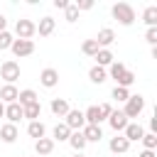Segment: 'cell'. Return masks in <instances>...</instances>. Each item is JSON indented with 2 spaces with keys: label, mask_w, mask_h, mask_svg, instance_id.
<instances>
[{
  "label": "cell",
  "mask_w": 157,
  "mask_h": 157,
  "mask_svg": "<svg viewBox=\"0 0 157 157\" xmlns=\"http://www.w3.org/2000/svg\"><path fill=\"white\" fill-rule=\"evenodd\" d=\"M37 34V25L32 20H17L15 22V37L17 39H32Z\"/></svg>",
  "instance_id": "277c9868"
},
{
  "label": "cell",
  "mask_w": 157,
  "mask_h": 157,
  "mask_svg": "<svg viewBox=\"0 0 157 157\" xmlns=\"http://www.w3.org/2000/svg\"><path fill=\"white\" fill-rule=\"evenodd\" d=\"M17 93H20V91H17L15 83H5V86L0 88V101H2L5 105H7V103H15V101H17Z\"/></svg>",
  "instance_id": "2e32d148"
},
{
  "label": "cell",
  "mask_w": 157,
  "mask_h": 157,
  "mask_svg": "<svg viewBox=\"0 0 157 157\" xmlns=\"http://www.w3.org/2000/svg\"><path fill=\"white\" fill-rule=\"evenodd\" d=\"M145 110V98L137 93V96H132L130 93V98L125 101V108H123V113H125V118L130 120V118H137L140 113Z\"/></svg>",
  "instance_id": "7a4b0ae2"
},
{
  "label": "cell",
  "mask_w": 157,
  "mask_h": 157,
  "mask_svg": "<svg viewBox=\"0 0 157 157\" xmlns=\"http://www.w3.org/2000/svg\"><path fill=\"white\" fill-rule=\"evenodd\" d=\"M98 49H101V47L96 44V39H86V42L81 44V52H83L86 56H96V54H98Z\"/></svg>",
  "instance_id": "f1b7e54d"
},
{
  "label": "cell",
  "mask_w": 157,
  "mask_h": 157,
  "mask_svg": "<svg viewBox=\"0 0 157 157\" xmlns=\"http://www.w3.org/2000/svg\"><path fill=\"white\" fill-rule=\"evenodd\" d=\"M125 71H128V66H125L123 61H113V64L108 66V76H110V78H115V83L120 81V76H123Z\"/></svg>",
  "instance_id": "83f0119b"
},
{
  "label": "cell",
  "mask_w": 157,
  "mask_h": 157,
  "mask_svg": "<svg viewBox=\"0 0 157 157\" xmlns=\"http://www.w3.org/2000/svg\"><path fill=\"white\" fill-rule=\"evenodd\" d=\"M34 152H37L39 157L52 155V152H54V140H52V137H39V140H34Z\"/></svg>",
  "instance_id": "4fadbf2b"
},
{
  "label": "cell",
  "mask_w": 157,
  "mask_h": 157,
  "mask_svg": "<svg viewBox=\"0 0 157 157\" xmlns=\"http://www.w3.org/2000/svg\"><path fill=\"white\" fill-rule=\"evenodd\" d=\"M142 135H145V130H142V125H140V123H128V128L123 130V137H125L128 142L142 140Z\"/></svg>",
  "instance_id": "7c38bea8"
},
{
  "label": "cell",
  "mask_w": 157,
  "mask_h": 157,
  "mask_svg": "<svg viewBox=\"0 0 157 157\" xmlns=\"http://www.w3.org/2000/svg\"><path fill=\"white\" fill-rule=\"evenodd\" d=\"M0 118H5V103L0 101Z\"/></svg>",
  "instance_id": "b9f144b4"
},
{
  "label": "cell",
  "mask_w": 157,
  "mask_h": 157,
  "mask_svg": "<svg viewBox=\"0 0 157 157\" xmlns=\"http://www.w3.org/2000/svg\"><path fill=\"white\" fill-rule=\"evenodd\" d=\"M108 147H110V152H115V155H123V152H128V150H130V142H128L123 135H115V137H110Z\"/></svg>",
  "instance_id": "9a60e30c"
},
{
  "label": "cell",
  "mask_w": 157,
  "mask_h": 157,
  "mask_svg": "<svg viewBox=\"0 0 157 157\" xmlns=\"http://www.w3.org/2000/svg\"><path fill=\"white\" fill-rule=\"evenodd\" d=\"M150 132L157 135V118H150Z\"/></svg>",
  "instance_id": "ab89813d"
},
{
  "label": "cell",
  "mask_w": 157,
  "mask_h": 157,
  "mask_svg": "<svg viewBox=\"0 0 157 157\" xmlns=\"http://www.w3.org/2000/svg\"><path fill=\"white\" fill-rule=\"evenodd\" d=\"M52 135H54V137H52L54 142H56V140H59V142H66V140H69V135H71V130H69L64 123H56V125H54V130H52Z\"/></svg>",
  "instance_id": "4316f807"
},
{
  "label": "cell",
  "mask_w": 157,
  "mask_h": 157,
  "mask_svg": "<svg viewBox=\"0 0 157 157\" xmlns=\"http://www.w3.org/2000/svg\"><path fill=\"white\" fill-rule=\"evenodd\" d=\"M39 98H37V93L32 91V88H25V91H20L17 93V103L25 108V105H29V103H37Z\"/></svg>",
  "instance_id": "484cf974"
},
{
  "label": "cell",
  "mask_w": 157,
  "mask_h": 157,
  "mask_svg": "<svg viewBox=\"0 0 157 157\" xmlns=\"http://www.w3.org/2000/svg\"><path fill=\"white\" fill-rule=\"evenodd\" d=\"M64 17H66V22H76V20H78V7H76V2H69V5H66Z\"/></svg>",
  "instance_id": "f546056e"
},
{
  "label": "cell",
  "mask_w": 157,
  "mask_h": 157,
  "mask_svg": "<svg viewBox=\"0 0 157 157\" xmlns=\"http://www.w3.org/2000/svg\"><path fill=\"white\" fill-rule=\"evenodd\" d=\"M66 142H69V145H71V147H74V150H76V152H83V147H86V145H88V142H86V137H83V132H81V130H74V132H71V135H69V140H66Z\"/></svg>",
  "instance_id": "ffe728a7"
},
{
  "label": "cell",
  "mask_w": 157,
  "mask_h": 157,
  "mask_svg": "<svg viewBox=\"0 0 157 157\" xmlns=\"http://www.w3.org/2000/svg\"><path fill=\"white\" fill-rule=\"evenodd\" d=\"M66 5H69V0H54V7L56 10H66Z\"/></svg>",
  "instance_id": "74e56055"
},
{
  "label": "cell",
  "mask_w": 157,
  "mask_h": 157,
  "mask_svg": "<svg viewBox=\"0 0 157 157\" xmlns=\"http://www.w3.org/2000/svg\"><path fill=\"white\" fill-rule=\"evenodd\" d=\"M76 7H78V12H81V10H91V7H93V2H91V0H78V2H76Z\"/></svg>",
  "instance_id": "8d00e7d4"
},
{
  "label": "cell",
  "mask_w": 157,
  "mask_h": 157,
  "mask_svg": "<svg viewBox=\"0 0 157 157\" xmlns=\"http://www.w3.org/2000/svg\"><path fill=\"white\" fill-rule=\"evenodd\" d=\"M137 157H157V155H155V150H142Z\"/></svg>",
  "instance_id": "60d3db41"
},
{
  "label": "cell",
  "mask_w": 157,
  "mask_h": 157,
  "mask_svg": "<svg viewBox=\"0 0 157 157\" xmlns=\"http://www.w3.org/2000/svg\"><path fill=\"white\" fill-rule=\"evenodd\" d=\"M93 59H96V66H103V69H105V66H110V64L115 61V56H113V52H110V49H98V54H96Z\"/></svg>",
  "instance_id": "44dd1931"
},
{
  "label": "cell",
  "mask_w": 157,
  "mask_h": 157,
  "mask_svg": "<svg viewBox=\"0 0 157 157\" xmlns=\"http://www.w3.org/2000/svg\"><path fill=\"white\" fill-rule=\"evenodd\" d=\"M98 110H101V118H103V120H108V115L113 113V105H110V103H101V105H98Z\"/></svg>",
  "instance_id": "d590c367"
},
{
  "label": "cell",
  "mask_w": 157,
  "mask_h": 157,
  "mask_svg": "<svg viewBox=\"0 0 157 157\" xmlns=\"http://www.w3.org/2000/svg\"><path fill=\"white\" fill-rule=\"evenodd\" d=\"M88 78H91L93 83H103V81H108V71H105L103 66H91V69H88Z\"/></svg>",
  "instance_id": "d4e9b609"
},
{
  "label": "cell",
  "mask_w": 157,
  "mask_h": 157,
  "mask_svg": "<svg viewBox=\"0 0 157 157\" xmlns=\"http://www.w3.org/2000/svg\"><path fill=\"white\" fill-rule=\"evenodd\" d=\"M12 42H15V37L5 29V32H0V52H5V49H10L12 47Z\"/></svg>",
  "instance_id": "d6a6232c"
},
{
  "label": "cell",
  "mask_w": 157,
  "mask_h": 157,
  "mask_svg": "<svg viewBox=\"0 0 157 157\" xmlns=\"http://www.w3.org/2000/svg\"><path fill=\"white\" fill-rule=\"evenodd\" d=\"M74 157H83V155H81V152H76V155H74Z\"/></svg>",
  "instance_id": "7bdbcfd3"
},
{
  "label": "cell",
  "mask_w": 157,
  "mask_h": 157,
  "mask_svg": "<svg viewBox=\"0 0 157 157\" xmlns=\"http://www.w3.org/2000/svg\"><path fill=\"white\" fill-rule=\"evenodd\" d=\"M5 29H7V17L0 12V32H5Z\"/></svg>",
  "instance_id": "f35d334b"
},
{
  "label": "cell",
  "mask_w": 157,
  "mask_h": 157,
  "mask_svg": "<svg viewBox=\"0 0 157 157\" xmlns=\"http://www.w3.org/2000/svg\"><path fill=\"white\" fill-rule=\"evenodd\" d=\"M39 83H42L44 88H54V86L59 83V71L52 69V66L42 69V74H39Z\"/></svg>",
  "instance_id": "52a82bcc"
},
{
  "label": "cell",
  "mask_w": 157,
  "mask_h": 157,
  "mask_svg": "<svg viewBox=\"0 0 157 157\" xmlns=\"http://www.w3.org/2000/svg\"><path fill=\"white\" fill-rule=\"evenodd\" d=\"M64 125L74 132V130H83V125H86V120H83V110H78V108H71L66 115H64Z\"/></svg>",
  "instance_id": "5b68a950"
},
{
  "label": "cell",
  "mask_w": 157,
  "mask_h": 157,
  "mask_svg": "<svg viewBox=\"0 0 157 157\" xmlns=\"http://www.w3.org/2000/svg\"><path fill=\"white\" fill-rule=\"evenodd\" d=\"M128 123H130V120L125 118V113H123V110H113V113L108 115V125H110L115 132H123V130L128 128Z\"/></svg>",
  "instance_id": "ba28073f"
},
{
  "label": "cell",
  "mask_w": 157,
  "mask_h": 157,
  "mask_svg": "<svg viewBox=\"0 0 157 157\" xmlns=\"http://www.w3.org/2000/svg\"><path fill=\"white\" fill-rule=\"evenodd\" d=\"M113 42H115V32H113L110 27H103V29H98V34H96V44H98L101 49H108Z\"/></svg>",
  "instance_id": "30bf717a"
},
{
  "label": "cell",
  "mask_w": 157,
  "mask_h": 157,
  "mask_svg": "<svg viewBox=\"0 0 157 157\" xmlns=\"http://www.w3.org/2000/svg\"><path fill=\"white\" fill-rule=\"evenodd\" d=\"M49 108H52V113L56 115V118H64L71 108H69V101L66 98H52V103H49Z\"/></svg>",
  "instance_id": "5bb4252c"
},
{
  "label": "cell",
  "mask_w": 157,
  "mask_h": 157,
  "mask_svg": "<svg viewBox=\"0 0 157 157\" xmlns=\"http://www.w3.org/2000/svg\"><path fill=\"white\" fill-rule=\"evenodd\" d=\"M54 27H56V20L54 17H42L39 20V25H37V32H39V37H49L52 32H54Z\"/></svg>",
  "instance_id": "e0dca14e"
},
{
  "label": "cell",
  "mask_w": 157,
  "mask_h": 157,
  "mask_svg": "<svg viewBox=\"0 0 157 157\" xmlns=\"http://www.w3.org/2000/svg\"><path fill=\"white\" fill-rule=\"evenodd\" d=\"M142 22L147 27H157V5H147L142 10Z\"/></svg>",
  "instance_id": "7402d4cb"
},
{
  "label": "cell",
  "mask_w": 157,
  "mask_h": 157,
  "mask_svg": "<svg viewBox=\"0 0 157 157\" xmlns=\"http://www.w3.org/2000/svg\"><path fill=\"white\" fill-rule=\"evenodd\" d=\"M132 83H135V74H132V71L128 69V71H125V74L120 76V81H118L115 86H120V88H130Z\"/></svg>",
  "instance_id": "4dcf8cb0"
},
{
  "label": "cell",
  "mask_w": 157,
  "mask_h": 157,
  "mask_svg": "<svg viewBox=\"0 0 157 157\" xmlns=\"http://www.w3.org/2000/svg\"><path fill=\"white\" fill-rule=\"evenodd\" d=\"M22 113H25V118L32 123V120H39V115H42V103L37 101V103H29V105H25L22 108Z\"/></svg>",
  "instance_id": "603a6c76"
},
{
  "label": "cell",
  "mask_w": 157,
  "mask_h": 157,
  "mask_svg": "<svg viewBox=\"0 0 157 157\" xmlns=\"http://www.w3.org/2000/svg\"><path fill=\"white\" fill-rule=\"evenodd\" d=\"M83 120H86V125H101V110H98V105H88L86 110H83Z\"/></svg>",
  "instance_id": "d6986e66"
},
{
  "label": "cell",
  "mask_w": 157,
  "mask_h": 157,
  "mask_svg": "<svg viewBox=\"0 0 157 157\" xmlns=\"http://www.w3.org/2000/svg\"><path fill=\"white\" fill-rule=\"evenodd\" d=\"M44 132H47V128H44V123H42V120H32V123L27 125V135H29V137H34V140L44 137Z\"/></svg>",
  "instance_id": "cb8c5ba5"
},
{
  "label": "cell",
  "mask_w": 157,
  "mask_h": 157,
  "mask_svg": "<svg viewBox=\"0 0 157 157\" xmlns=\"http://www.w3.org/2000/svg\"><path fill=\"white\" fill-rule=\"evenodd\" d=\"M142 145H145V150H155L157 147V135L155 132H145L142 135Z\"/></svg>",
  "instance_id": "836d02e7"
},
{
  "label": "cell",
  "mask_w": 157,
  "mask_h": 157,
  "mask_svg": "<svg viewBox=\"0 0 157 157\" xmlns=\"http://www.w3.org/2000/svg\"><path fill=\"white\" fill-rule=\"evenodd\" d=\"M83 137H86V142H101V137H103V130H101V125H83Z\"/></svg>",
  "instance_id": "ac0fdd59"
},
{
  "label": "cell",
  "mask_w": 157,
  "mask_h": 157,
  "mask_svg": "<svg viewBox=\"0 0 157 157\" xmlns=\"http://www.w3.org/2000/svg\"><path fill=\"white\" fill-rule=\"evenodd\" d=\"M0 76L5 78V83H15V81L20 78V64H17L15 59L2 61V64H0Z\"/></svg>",
  "instance_id": "3957f363"
},
{
  "label": "cell",
  "mask_w": 157,
  "mask_h": 157,
  "mask_svg": "<svg viewBox=\"0 0 157 157\" xmlns=\"http://www.w3.org/2000/svg\"><path fill=\"white\" fill-rule=\"evenodd\" d=\"M110 15H113V20H118L123 27H130V25L135 22V7H132L130 2H115V5L110 7Z\"/></svg>",
  "instance_id": "6da1fadb"
},
{
  "label": "cell",
  "mask_w": 157,
  "mask_h": 157,
  "mask_svg": "<svg viewBox=\"0 0 157 157\" xmlns=\"http://www.w3.org/2000/svg\"><path fill=\"white\" fill-rule=\"evenodd\" d=\"M110 96H113V98H115L118 103H125V101L130 98V88H120V86H115Z\"/></svg>",
  "instance_id": "1f68e13d"
},
{
  "label": "cell",
  "mask_w": 157,
  "mask_h": 157,
  "mask_svg": "<svg viewBox=\"0 0 157 157\" xmlns=\"http://www.w3.org/2000/svg\"><path fill=\"white\" fill-rule=\"evenodd\" d=\"M145 42H147L150 47L157 44V27H147V32H145Z\"/></svg>",
  "instance_id": "e575fe53"
},
{
  "label": "cell",
  "mask_w": 157,
  "mask_h": 157,
  "mask_svg": "<svg viewBox=\"0 0 157 157\" xmlns=\"http://www.w3.org/2000/svg\"><path fill=\"white\" fill-rule=\"evenodd\" d=\"M17 137H20V130H17V125H12V123H5V125H0V140H2V142L12 145Z\"/></svg>",
  "instance_id": "8fae6325"
},
{
  "label": "cell",
  "mask_w": 157,
  "mask_h": 157,
  "mask_svg": "<svg viewBox=\"0 0 157 157\" xmlns=\"http://www.w3.org/2000/svg\"><path fill=\"white\" fill-rule=\"evenodd\" d=\"M10 52H12L17 59L29 56V54H34V42H32V39H15L12 47H10Z\"/></svg>",
  "instance_id": "8992f818"
},
{
  "label": "cell",
  "mask_w": 157,
  "mask_h": 157,
  "mask_svg": "<svg viewBox=\"0 0 157 157\" xmlns=\"http://www.w3.org/2000/svg\"><path fill=\"white\" fill-rule=\"evenodd\" d=\"M5 118H7V123H12V125H17L22 118H25V113H22V105L15 101V103H7L5 105Z\"/></svg>",
  "instance_id": "9c48e42d"
}]
</instances>
